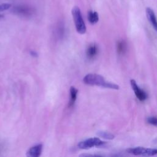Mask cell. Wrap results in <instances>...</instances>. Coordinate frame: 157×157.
<instances>
[{
    "label": "cell",
    "instance_id": "cell-7",
    "mask_svg": "<svg viewBox=\"0 0 157 157\" xmlns=\"http://www.w3.org/2000/svg\"><path fill=\"white\" fill-rule=\"evenodd\" d=\"M42 151V144H39L31 147L27 151V156L31 157H39Z\"/></svg>",
    "mask_w": 157,
    "mask_h": 157
},
{
    "label": "cell",
    "instance_id": "cell-15",
    "mask_svg": "<svg viewBox=\"0 0 157 157\" xmlns=\"http://www.w3.org/2000/svg\"><path fill=\"white\" fill-rule=\"evenodd\" d=\"M118 52L119 53H123V51L125 50V44L123 42H120L117 46Z\"/></svg>",
    "mask_w": 157,
    "mask_h": 157
},
{
    "label": "cell",
    "instance_id": "cell-6",
    "mask_svg": "<svg viewBox=\"0 0 157 157\" xmlns=\"http://www.w3.org/2000/svg\"><path fill=\"white\" fill-rule=\"evenodd\" d=\"M146 15L151 25L157 32V18L154 11L151 8L147 7L146 9Z\"/></svg>",
    "mask_w": 157,
    "mask_h": 157
},
{
    "label": "cell",
    "instance_id": "cell-16",
    "mask_svg": "<svg viewBox=\"0 0 157 157\" xmlns=\"http://www.w3.org/2000/svg\"><path fill=\"white\" fill-rule=\"evenodd\" d=\"M31 55H33V56H37V53L34 52V51H31Z\"/></svg>",
    "mask_w": 157,
    "mask_h": 157
},
{
    "label": "cell",
    "instance_id": "cell-12",
    "mask_svg": "<svg viewBox=\"0 0 157 157\" xmlns=\"http://www.w3.org/2000/svg\"><path fill=\"white\" fill-rule=\"evenodd\" d=\"M98 136L100 137H102L103 139H109V140H112L115 137V136L110 132H105V131H99L97 133Z\"/></svg>",
    "mask_w": 157,
    "mask_h": 157
},
{
    "label": "cell",
    "instance_id": "cell-13",
    "mask_svg": "<svg viewBox=\"0 0 157 157\" xmlns=\"http://www.w3.org/2000/svg\"><path fill=\"white\" fill-rule=\"evenodd\" d=\"M147 122L153 126H157V118L155 117H150L147 118Z\"/></svg>",
    "mask_w": 157,
    "mask_h": 157
},
{
    "label": "cell",
    "instance_id": "cell-2",
    "mask_svg": "<svg viewBox=\"0 0 157 157\" xmlns=\"http://www.w3.org/2000/svg\"><path fill=\"white\" fill-rule=\"evenodd\" d=\"M72 15L75 29L78 33L83 34L86 33V28L82 17L81 10L78 6H74L72 9Z\"/></svg>",
    "mask_w": 157,
    "mask_h": 157
},
{
    "label": "cell",
    "instance_id": "cell-14",
    "mask_svg": "<svg viewBox=\"0 0 157 157\" xmlns=\"http://www.w3.org/2000/svg\"><path fill=\"white\" fill-rule=\"evenodd\" d=\"M11 7V4L9 3H3L0 4V12L9 9Z\"/></svg>",
    "mask_w": 157,
    "mask_h": 157
},
{
    "label": "cell",
    "instance_id": "cell-8",
    "mask_svg": "<svg viewBox=\"0 0 157 157\" xmlns=\"http://www.w3.org/2000/svg\"><path fill=\"white\" fill-rule=\"evenodd\" d=\"M13 11L14 13L22 16H28L30 14H31L32 12L29 8L26 6L25 7L23 6L15 7Z\"/></svg>",
    "mask_w": 157,
    "mask_h": 157
},
{
    "label": "cell",
    "instance_id": "cell-5",
    "mask_svg": "<svg viewBox=\"0 0 157 157\" xmlns=\"http://www.w3.org/2000/svg\"><path fill=\"white\" fill-rule=\"evenodd\" d=\"M130 83L136 98L140 101H145L147 98V95L146 93L140 88V87L138 86V85L137 84L136 82L134 80H131Z\"/></svg>",
    "mask_w": 157,
    "mask_h": 157
},
{
    "label": "cell",
    "instance_id": "cell-10",
    "mask_svg": "<svg viewBox=\"0 0 157 157\" xmlns=\"http://www.w3.org/2000/svg\"><path fill=\"white\" fill-rule=\"evenodd\" d=\"M98 53V47L95 44L90 45L86 50V56L89 59L94 58Z\"/></svg>",
    "mask_w": 157,
    "mask_h": 157
},
{
    "label": "cell",
    "instance_id": "cell-1",
    "mask_svg": "<svg viewBox=\"0 0 157 157\" xmlns=\"http://www.w3.org/2000/svg\"><path fill=\"white\" fill-rule=\"evenodd\" d=\"M83 82L88 85L98 86L106 88L118 90L119 86L114 83L106 81L104 78L97 74H88L83 78Z\"/></svg>",
    "mask_w": 157,
    "mask_h": 157
},
{
    "label": "cell",
    "instance_id": "cell-9",
    "mask_svg": "<svg viewBox=\"0 0 157 157\" xmlns=\"http://www.w3.org/2000/svg\"><path fill=\"white\" fill-rule=\"evenodd\" d=\"M78 90L74 86H71L69 90V107H71L75 104V102L77 99Z\"/></svg>",
    "mask_w": 157,
    "mask_h": 157
},
{
    "label": "cell",
    "instance_id": "cell-17",
    "mask_svg": "<svg viewBox=\"0 0 157 157\" xmlns=\"http://www.w3.org/2000/svg\"><path fill=\"white\" fill-rule=\"evenodd\" d=\"M4 17V16L2 15H1V14H0V20L1 19V18H2Z\"/></svg>",
    "mask_w": 157,
    "mask_h": 157
},
{
    "label": "cell",
    "instance_id": "cell-11",
    "mask_svg": "<svg viewBox=\"0 0 157 157\" xmlns=\"http://www.w3.org/2000/svg\"><path fill=\"white\" fill-rule=\"evenodd\" d=\"M88 20L91 24H96L99 21V15L98 12L96 11L89 10L88 12Z\"/></svg>",
    "mask_w": 157,
    "mask_h": 157
},
{
    "label": "cell",
    "instance_id": "cell-4",
    "mask_svg": "<svg viewBox=\"0 0 157 157\" xmlns=\"http://www.w3.org/2000/svg\"><path fill=\"white\" fill-rule=\"evenodd\" d=\"M127 151L134 155L142 156H153L157 154V148H146L143 147H137L131 148L127 150Z\"/></svg>",
    "mask_w": 157,
    "mask_h": 157
},
{
    "label": "cell",
    "instance_id": "cell-3",
    "mask_svg": "<svg viewBox=\"0 0 157 157\" xmlns=\"http://www.w3.org/2000/svg\"><path fill=\"white\" fill-rule=\"evenodd\" d=\"M105 144V142L101 140L98 137L89 138L78 143V147L80 149H89L93 147H100Z\"/></svg>",
    "mask_w": 157,
    "mask_h": 157
}]
</instances>
